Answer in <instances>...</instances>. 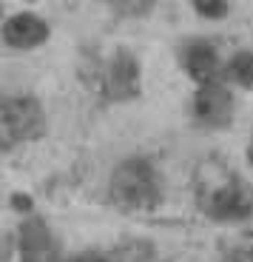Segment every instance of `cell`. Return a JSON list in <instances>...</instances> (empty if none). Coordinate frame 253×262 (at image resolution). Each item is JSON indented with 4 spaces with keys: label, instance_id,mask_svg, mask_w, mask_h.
Masks as SVG:
<instances>
[{
    "label": "cell",
    "instance_id": "cell-1",
    "mask_svg": "<svg viewBox=\"0 0 253 262\" xmlns=\"http://www.w3.org/2000/svg\"><path fill=\"white\" fill-rule=\"evenodd\" d=\"M199 208L219 223H236L253 211V191L222 160H205L194 177Z\"/></svg>",
    "mask_w": 253,
    "mask_h": 262
},
{
    "label": "cell",
    "instance_id": "cell-2",
    "mask_svg": "<svg viewBox=\"0 0 253 262\" xmlns=\"http://www.w3.org/2000/svg\"><path fill=\"white\" fill-rule=\"evenodd\" d=\"M163 185L159 174L143 157H131L111 174V200L123 211H148L159 205Z\"/></svg>",
    "mask_w": 253,
    "mask_h": 262
},
{
    "label": "cell",
    "instance_id": "cell-3",
    "mask_svg": "<svg viewBox=\"0 0 253 262\" xmlns=\"http://www.w3.org/2000/svg\"><path fill=\"white\" fill-rule=\"evenodd\" d=\"M43 134V108L32 97L0 94V148H14L23 140Z\"/></svg>",
    "mask_w": 253,
    "mask_h": 262
},
{
    "label": "cell",
    "instance_id": "cell-4",
    "mask_svg": "<svg viewBox=\"0 0 253 262\" xmlns=\"http://www.w3.org/2000/svg\"><path fill=\"white\" fill-rule=\"evenodd\" d=\"M194 114L211 128H225L234 120V97L222 83H202L194 97Z\"/></svg>",
    "mask_w": 253,
    "mask_h": 262
},
{
    "label": "cell",
    "instance_id": "cell-5",
    "mask_svg": "<svg viewBox=\"0 0 253 262\" xmlns=\"http://www.w3.org/2000/svg\"><path fill=\"white\" fill-rule=\"evenodd\" d=\"M103 92L108 100H128L140 94V66H136L134 54L128 52L114 54V60L105 69Z\"/></svg>",
    "mask_w": 253,
    "mask_h": 262
},
{
    "label": "cell",
    "instance_id": "cell-6",
    "mask_svg": "<svg viewBox=\"0 0 253 262\" xmlns=\"http://www.w3.org/2000/svg\"><path fill=\"white\" fill-rule=\"evenodd\" d=\"M182 66H185L188 77L196 80L199 85L202 83H219L222 60L208 40H191L188 46L182 49Z\"/></svg>",
    "mask_w": 253,
    "mask_h": 262
},
{
    "label": "cell",
    "instance_id": "cell-7",
    "mask_svg": "<svg viewBox=\"0 0 253 262\" xmlns=\"http://www.w3.org/2000/svg\"><path fill=\"white\" fill-rule=\"evenodd\" d=\"M3 40L12 49H37L49 40V23L32 12H20L3 23Z\"/></svg>",
    "mask_w": 253,
    "mask_h": 262
},
{
    "label": "cell",
    "instance_id": "cell-8",
    "mask_svg": "<svg viewBox=\"0 0 253 262\" xmlns=\"http://www.w3.org/2000/svg\"><path fill=\"white\" fill-rule=\"evenodd\" d=\"M20 254L23 262H57V245L43 220H29L20 225Z\"/></svg>",
    "mask_w": 253,
    "mask_h": 262
},
{
    "label": "cell",
    "instance_id": "cell-9",
    "mask_svg": "<svg viewBox=\"0 0 253 262\" xmlns=\"http://www.w3.org/2000/svg\"><path fill=\"white\" fill-rule=\"evenodd\" d=\"M225 74L234 83H239L242 89H250L253 85V52H239L231 57V63L225 66Z\"/></svg>",
    "mask_w": 253,
    "mask_h": 262
},
{
    "label": "cell",
    "instance_id": "cell-10",
    "mask_svg": "<svg viewBox=\"0 0 253 262\" xmlns=\"http://www.w3.org/2000/svg\"><path fill=\"white\" fill-rule=\"evenodd\" d=\"M103 3H108L114 12L125 14V17H140V14L151 12V6H154V0H103Z\"/></svg>",
    "mask_w": 253,
    "mask_h": 262
},
{
    "label": "cell",
    "instance_id": "cell-11",
    "mask_svg": "<svg viewBox=\"0 0 253 262\" xmlns=\"http://www.w3.org/2000/svg\"><path fill=\"white\" fill-rule=\"evenodd\" d=\"M194 9L208 20H219L227 14V0H191Z\"/></svg>",
    "mask_w": 253,
    "mask_h": 262
},
{
    "label": "cell",
    "instance_id": "cell-12",
    "mask_svg": "<svg viewBox=\"0 0 253 262\" xmlns=\"http://www.w3.org/2000/svg\"><path fill=\"white\" fill-rule=\"evenodd\" d=\"M227 262H253V245H245V248L234 251L227 256Z\"/></svg>",
    "mask_w": 253,
    "mask_h": 262
},
{
    "label": "cell",
    "instance_id": "cell-13",
    "mask_svg": "<svg viewBox=\"0 0 253 262\" xmlns=\"http://www.w3.org/2000/svg\"><path fill=\"white\" fill-rule=\"evenodd\" d=\"M68 262H105V256L88 251V254H80V256H74V259H68Z\"/></svg>",
    "mask_w": 253,
    "mask_h": 262
},
{
    "label": "cell",
    "instance_id": "cell-14",
    "mask_svg": "<svg viewBox=\"0 0 253 262\" xmlns=\"http://www.w3.org/2000/svg\"><path fill=\"white\" fill-rule=\"evenodd\" d=\"M247 160H250V165H253V134H250V143H247Z\"/></svg>",
    "mask_w": 253,
    "mask_h": 262
}]
</instances>
